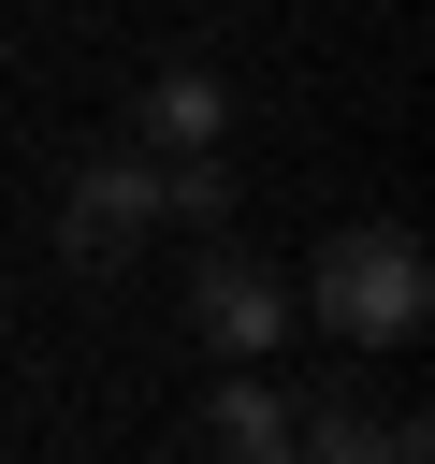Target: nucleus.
Masks as SVG:
<instances>
[{"label": "nucleus", "instance_id": "f257e3e1", "mask_svg": "<svg viewBox=\"0 0 435 464\" xmlns=\"http://www.w3.org/2000/svg\"><path fill=\"white\" fill-rule=\"evenodd\" d=\"M304 319H319L334 348H406V334L435 319V261H420V232H406V218H348V232L304 261Z\"/></svg>", "mask_w": 435, "mask_h": 464}, {"label": "nucleus", "instance_id": "f03ea898", "mask_svg": "<svg viewBox=\"0 0 435 464\" xmlns=\"http://www.w3.org/2000/svg\"><path fill=\"white\" fill-rule=\"evenodd\" d=\"M145 232H160V160H145V145H102V160H72V188H58V246H72L87 276H116Z\"/></svg>", "mask_w": 435, "mask_h": 464}, {"label": "nucleus", "instance_id": "7ed1b4c3", "mask_svg": "<svg viewBox=\"0 0 435 464\" xmlns=\"http://www.w3.org/2000/svg\"><path fill=\"white\" fill-rule=\"evenodd\" d=\"M188 334H203L218 362H276V348H290V276H261L246 246H203V261H188Z\"/></svg>", "mask_w": 435, "mask_h": 464}, {"label": "nucleus", "instance_id": "20e7f679", "mask_svg": "<svg viewBox=\"0 0 435 464\" xmlns=\"http://www.w3.org/2000/svg\"><path fill=\"white\" fill-rule=\"evenodd\" d=\"M116 145H145V160L232 145V72H218V58H160V72L130 87V130H116Z\"/></svg>", "mask_w": 435, "mask_h": 464}, {"label": "nucleus", "instance_id": "39448f33", "mask_svg": "<svg viewBox=\"0 0 435 464\" xmlns=\"http://www.w3.org/2000/svg\"><path fill=\"white\" fill-rule=\"evenodd\" d=\"M290 464H435V435H420V420H362V406H319V420H290Z\"/></svg>", "mask_w": 435, "mask_h": 464}, {"label": "nucleus", "instance_id": "423d86ee", "mask_svg": "<svg viewBox=\"0 0 435 464\" xmlns=\"http://www.w3.org/2000/svg\"><path fill=\"white\" fill-rule=\"evenodd\" d=\"M290 420H304V406H290V392H261L246 362H232V377H218V406H203V435H218L232 464H290Z\"/></svg>", "mask_w": 435, "mask_h": 464}, {"label": "nucleus", "instance_id": "0eeeda50", "mask_svg": "<svg viewBox=\"0 0 435 464\" xmlns=\"http://www.w3.org/2000/svg\"><path fill=\"white\" fill-rule=\"evenodd\" d=\"M160 232H232V160H218V145L160 160Z\"/></svg>", "mask_w": 435, "mask_h": 464}, {"label": "nucleus", "instance_id": "6e6552de", "mask_svg": "<svg viewBox=\"0 0 435 464\" xmlns=\"http://www.w3.org/2000/svg\"><path fill=\"white\" fill-rule=\"evenodd\" d=\"M0 334H14V304H0Z\"/></svg>", "mask_w": 435, "mask_h": 464}]
</instances>
